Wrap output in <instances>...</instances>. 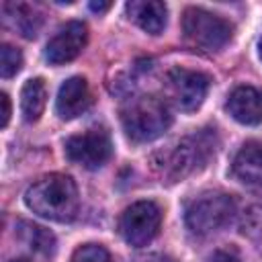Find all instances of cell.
<instances>
[{
  "label": "cell",
  "instance_id": "6da1fadb",
  "mask_svg": "<svg viewBox=\"0 0 262 262\" xmlns=\"http://www.w3.org/2000/svg\"><path fill=\"white\" fill-rule=\"evenodd\" d=\"M27 207L49 221L70 223L80 211V194L76 182L66 174H47L33 182L25 192Z\"/></svg>",
  "mask_w": 262,
  "mask_h": 262
},
{
  "label": "cell",
  "instance_id": "7a4b0ae2",
  "mask_svg": "<svg viewBox=\"0 0 262 262\" xmlns=\"http://www.w3.org/2000/svg\"><path fill=\"white\" fill-rule=\"evenodd\" d=\"M213 154H215V133H209L207 129H203L158 151L151 162L156 172L162 178L176 182L188 176L190 172H194L199 166H205V162Z\"/></svg>",
  "mask_w": 262,
  "mask_h": 262
},
{
  "label": "cell",
  "instance_id": "3957f363",
  "mask_svg": "<svg viewBox=\"0 0 262 262\" xmlns=\"http://www.w3.org/2000/svg\"><path fill=\"white\" fill-rule=\"evenodd\" d=\"M121 125L131 141L147 143L164 135L172 125V115L168 104L156 96H133L121 108Z\"/></svg>",
  "mask_w": 262,
  "mask_h": 262
},
{
  "label": "cell",
  "instance_id": "277c9868",
  "mask_svg": "<svg viewBox=\"0 0 262 262\" xmlns=\"http://www.w3.org/2000/svg\"><path fill=\"white\" fill-rule=\"evenodd\" d=\"M235 213V201L225 192H203L184 211L186 227L196 235H209L225 227Z\"/></svg>",
  "mask_w": 262,
  "mask_h": 262
},
{
  "label": "cell",
  "instance_id": "5b68a950",
  "mask_svg": "<svg viewBox=\"0 0 262 262\" xmlns=\"http://www.w3.org/2000/svg\"><path fill=\"white\" fill-rule=\"evenodd\" d=\"M182 31H184V37L203 51H219L229 43L233 35V27L223 16L196 6H190L184 10Z\"/></svg>",
  "mask_w": 262,
  "mask_h": 262
},
{
  "label": "cell",
  "instance_id": "8992f818",
  "mask_svg": "<svg viewBox=\"0 0 262 262\" xmlns=\"http://www.w3.org/2000/svg\"><path fill=\"white\" fill-rule=\"evenodd\" d=\"M209 76L203 72L186 70V68H172L164 78V94L168 102H172L180 111H196L207 92H209Z\"/></svg>",
  "mask_w": 262,
  "mask_h": 262
},
{
  "label": "cell",
  "instance_id": "52a82bcc",
  "mask_svg": "<svg viewBox=\"0 0 262 262\" xmlns=\"http://www.w3.org/2000/svg\"><path fill=\"white\" fill-rule=\"evenodd\" d=\"M162 211L154 201H137L127 207L119 219V231L129 246H147L160 231Z\"/></svg>",
  "mask_w": 262,
  "mask_h": 262
},
{
  "label": "cell",
  "instance_id": "ba28073f",
  "mask_svg": "<svg viewBox=\"0 0 262 262\" xmlns=\"http://www.w3.org/2000/svg\"><path fill=\"white\" fill-rule=\"evenodd\" d=\"M63 149L70 162L80 164L88 170H96L111 160L113 143H111V135L102 127H94L80 135L68 137Z\"/></svg>",
  "mask_w": 262,
  "mask_h": 262
},
{
  "label": "cell",
  "instance_id": "9c48e42d",
  "mask_svg": "<svg viewBox=\"0 0 262 262\" xmlns=\"http://www.w3.org/2000/svg\"><path fill=\"white\" fill-rule=\"evenodd\" d=\"M88 41V27L82 20H70L57 29L45 47V59L51 66H61L76 59Z\"/></svg>",
  "mask_w": 262,
  "mask_h": 262
},
{
  "label": "cell",
  "instance_id": "30bf717a",
  "mask_svg": "<svg viewBox=\"0 0 262 262\" xmlns=\"http://www.w3.org/2000/svg\"><path fill=\"white\" fill-rule=\"evenodd\" d=\"M90 104H92V94H90L88 82L82 76H72L59 86V92L55 98V111L59 119L63 121L76 119L82 113H86Z\"/></svg>",
  "mask_w": 262,
  "mask_h": 262
},
{
  "label": "cell",
  "instance_id": "8fae6325",
  "mask_svg": "<svg viewBox=\"0 0 262 262\" xmlns=\"http://www.w3.org/2000/svg\"><path fill=\"white\" fill-rule=\"evenodd\" d=\"M225 111L242 125L262 123V90L254 86H237L225 102Z\"/></svg>",
  "mask_w": 262,
  "mask_h": 262
},
{
  "label": "cell",
  "instance_id": "7c38bea8",
  "mask_svg": "<svg viewBox=\"0 0 262 262\" xmlns=\"http://www.w3.org/2000/svg\"><path fill=\"white\" fill-rule=\"evenodd\" d=\"M127 16L145 33L160 35L166 29L168 8L160 0H131L125 4Z\"/></svg>",
  "mask_w": 262,
  "mask_h": 262
},
{
  "label": "cell",
  "instance_id": "4fadbf2b",
  "mask_svg": "<svg viewBox=\"0 0 262 262\" xmlns=\"http://www.w3.org/2000/svg\"><path fill=\"white\" fill-rule=\"evenodd\" d=\"M233 176L250 186L262 188V141H248L233 158Z\"/></svg>",
  "mask_w": 262,
  "mask_h": 262
},
{
  "label": "cell",
  "instance_id": "5bb4252c",
  "mask_svg": "<svg viewBox=\"0 0 262 262\" xmlns=\"http://www.w3.org/2000/svg\"><path fill=\"white\" fill-rule=\"evenodd\" d=\"M47 104V86L43 78H31L20 90V113L27 123L39 121Z\"/></svg>",
  "mask_w": 262,
  "mask_h": 262
},
{
  "label": "cell",
  "instance_id": "9a60e30c",
  "mask_svg": "<svg viewBox=\"0 0 262 262\" xmlns=\"http://www.w3.org/2000/svg\"><path fill=\"white\" fill-rule=\"evenodd\" d=\"M4 12L12 20L14 29L23 37L33 39L39 33L41 23H43V16H41V12L35 6L25 4V2H6L4 4Z\"/></svg>",
  "mask_w": 262,
  "mask_h": 262
},
{
  "label": "cell",
  "instance_id": "2e32d148",
  "mask_svg": "<svg viewBox=\"0 0 262 262\" xmlns=\"http://www.w3.org/2000/svg\"><path fill=\"white\" fill-rule=\"evenodd\" d=\"M16 235L33 252H39V254H45V256L55 252V235L49 229H45L37 223H31V221H25V219L18 221L16 223Z\"/></svg>",
  "mask_w": 262,
  "mask_h": 262
},
{
  "label": "cell",
  "instance_id": "e0dca14e",
  "mask_svg": "<svg viewBox=\"0 0 262 262\" xmlns=\"http://www.w3.org/2000/svg\"><path fill=\"white\" fill-rule=\"evenodd\" d=\"M20 66H23V53L16 47L4 43L0 47V76L10 78V76L18 74Z\"/></svg>",
  "mask_w": 262,
  "mask_h": 262
},
{
  "label": "cell",
  "instance_id": "ac0fdd59",
  "mask_svg": "<svg viewBox=\"0 0 262 262\" xmlns=\"http://www.w3.org/2000/svg\"><path fill=\"white\" fill-rule=\"evenodd\" d=\"M242 231L250 237H258L262 235V203L252 205L248 211H244L242 215Z\"/></svg>",
  "mask_w": 262,
  "mask_h": 262
},
{
  "label": "cell",
  "instance_id": "d6986e66",
  "mask_svg": "<svg viewBox=\"0 0 262 262\" xmlns=\"http://www.w3.org/2000/svg\"><path fill=\"white\" fill-rule=\"evenodd\" d=\"M72 262H111V254L100 244H84L74 252Z\"/></svg>",
  "mask_w": 262,
  "mask_h": 262
},
{
  "label": "cell",
  "instance_id": "ffe728a7",
  "mask_svg": "<svg viewBox=\"0 0 262 262\" xmlns=\"http://www.w3.org/2000/svg\"><path fill=\"white\" fill-rule=\"evenodd\" d=\"M207 262H242V258L235 248H219L207 258Z\"/></svg>",
  "mask_w": 262,
  "mask_h": 262
},
{
  "label": "cell",
  "instance_id": "44dd1931",
  "mask_svg": "<svg viewBox=\"0 0 262 262\" xmlns=\"http://www.w3.org/2000/svg\"><path fill=\"white\" fill-rule=\"evenodd\" d=\"M0 104H2V119H0V127L4 129L8 125V119H10V98L6 92L0 94Z\"/></svg>",
  "mask_w": 262,
  "mask_h": 262
},
{
  "label": "cell",
  "instance_id": "7402d4cb",
  "mask_svg": "<svg viewBox=\"0 0 262 262\" xmlns=\"http://www.w3.org/2000/svg\"><path fill=\"white\" fill-rule=\"evenodd\" d=\"M111 8V2H90V10L94 12H106Z\"/></svg>",
  "mask_w": 262,
  "mask_h": 262
},
{
  "label": "cell",
  "instance_id": "603a6c76",
  "mask_svg": "<svg viewBox=\"0 0 262 262\" xmlns=\"http://www.w3.org/2000/svg\"><path fill=\"white\" fill-rule=\"evenodd\" d=\"M141 262H174V260L168 258V256H164V254H151V256H147V258L141 260Z\"/></svg>",
  "mask_w": 262,
  "mask_h": 262
},
{
  "label": "cell",
  "instance_id": "cb8c5ba5",
  "mask_svg": "<svg viewBox=\"0 0 262 262\" xmlns=\"http://www.w3.org/2000/svg\"><path fill=\"white\" fill-rule=\"evenodd\" d=\"M8 262H31V260H27V258H14V260H8Z\"/></svg>",
  "mask_w": 262,
  "mask_h": 262
},
{
  "label": "cell",
  "instance_id": "d4e9b609",
  "mask_svg": "<svg viewBox=\"0 0 262 262\" xmlns=\"http://www.w3.org/2000/svg\"><path fill=\"white\" fill-rule=\"evenodd\" d=\"M258 53H260V59H262V37H260V43H258Z\"/></svg>",
  "mask_w": 262,
  "mask_h": 262
}]
</instances>
